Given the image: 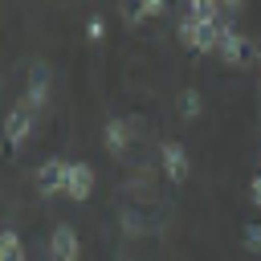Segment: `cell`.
Returning a JSON list of instances; mask_svg holds the SVG:
<instances>
[{
    "mask_svg": "<svg viewBox=\"0 0 261 261\" xmlns=\"http://www.w3.org/2000/svg\"><path fill=\"white\" fill-rule=\"evenodd\" d=\"M200 110H204V98L196 90H179V114L192 122V118H200Z\"/></svg>",
    "mask_w": 261,
    "mask_h": 261,
    "instance_id": "8fae6325",
    "label": "cell"
},
{
    "mask_svg": "<svg viewBox=\"0 0 261 261\" xmlns=\"http://www.w3.org/2000/svg\"><path fill=\"white\" fill-rule=\"evenodd\" d=\"M90 192H94V167L82 159L65 163V196L82 204V200H90Z\"/></svg>",
    "mask_w": 261,
    "mask_h": 261,
    "instance_id": "277c9868",
    "label": "cell"
},
{
    "mask_svg": "<svg viewBox=\"0 0 261 261\" xmlns=\"http://www.w3.org/2000/svg\"><path fill=\"white\" fill-rule=\"evenodd\" d=\"M49 102V65L45 61H37L33 69H29V90H24V106L29 110H41Z\"/></svg>",
    "mask_w": 261,
    "mask_h": 261,
    "instance_id": "8992f818",
    "label": "cell"
},
{
    "mask_svg": "<svg viewBox=\"0 0 261 261\" xmlns=\"http://www.w3.org/2000/svg\"><path fill=\"white\" fill-rule=\"evenodd\" d=\"M86 37H90V41H102V37H106V20H102V16H90V20H86Z\"/></svg>",
    "mask_w": 261,
    "mask_h": 261,
    "instance_id": "9a60e30c",
    "label": "cell"
},
{
    "mask_svg": "<svg viewBox=\"0 0 261 261\" xmlns=\"http://www.w3.org/2000/svg\"><path fill=\"white\" fill-rule=\"evenodd\" d=\"M106 151L110 155H126L130 151V122L126 118H110L106 122Z\"/></svg>",
    "mask_w": 261,
    "mask_h": 261,
    "instance_id": "ba28073f",
    "label": "cell"
},
{
    "mask_svg": "<svg viewBox=\"0 0 261 261\" xmlns=\"http://www.w3.org/2000/svg\"><path fill=\"white\" fill-rule=\"evenodd\" d=\"M37 192H41V196L65 192V163H61V159H45V163L37 167Z\"/></svg>",
    "mask_w": 261,
    "mask_h": 261,
    "instance_id": "52a82bcc",
    "label": "cell"
},
{
    "mask_svg": "<svg viewBox=\"0 0 261 261\" xmlns=\"http://www.w3.org/2000/svg\"><path fill=\"white\" fill-rule=\"evenodd\" d=\"M167 12V4L163 0H147V4H135V20H143V16H163Z\"/></svg>",
    "mask_w": 261,
    "mask_h": 261,
    "instance_id": "4fadbf2b",
    "label": "cell"
},
{
    "mask_svg": "<svg viewBox=\"0 0 261 261\" xmlns=\"http://www.w3.org/2000/svg\"><path fill=\"white\" fill-rule=\"evenodd\" d=\"M77 257H82V241L73 224H57L49 232V261H77Z\"/></svg>",
    "mask_w": 261,
    "mask_h": 261,
    "instance_id": "5b68a950",
    "label": "cell"
},
{
    "mask_svg": "<svg viewBox=\"0 0 261 261\" xmlns=\"http://www.w3.org/2000/svg\"><path fill=\"white\" fill-rule=\"evenodd\" d=\"M257 57H261V41H257Z\"/></svg>",
    "mask_w": 261,
    "mask_h": 261,
    "instance_id": "ac0fdd59",
    "label": "cell"
},
{
    "mask_svg": "<svg viewBox=\"0 0 261 261\" xmlns=\"http://www.w3.org/2000/svg\"><path fill=\"white\" fill-rule=\"evenodd\" d=\"M216 53H220L232 69H241V65H249V57L257 53V45H253V41H245L228 20H220V49H216Z\"/></svg>",
    "mask_w": 261,
    "mask_h": 261,
    "instance_id": "6da1fadb",
    "label": "cell"
},
{
    "mask_svg": "<svg viewBox=\"0 0 261 261\" xmlns=\"http://www.w3.org/2000/svg\"><path fill=\"white\" fill-rule=\"evenodd\" d=\"M249 200L261 208V171H257V175H253V184H249Z\"/></svg>",
    "mask_w": 261,
    "mask_h": 261,
    "instance_id": "e0dca14e",
    "label": "cell"
},
{
    "mask_svg": "<svg viewBox=\"0 0 261 261\" xmlns=\"http://www.w3.org/2000/svg\"><path fill=\"white\" fill-rule=\"evenodd\" d=\"M122 228H126L130 237H139V232H143V220H139L135 212H122Z\"/></svg>",
    "mask_w": 261,
    "mask_h": 261,
    "instance_id": "2e32d148",
    "label": "cell"
},
{
    "mask_svg": "<svg viewBox=\"0 0 261 261\" xmlns=\"http://www.w3.org/2000/svg\"><path fill=\"white\" fill-rule=\"evenodd\" d=\"M159 163H163V175H167L171 184H184L188 171H192V159H188L184 143H175V139H167V143L159 147Z\"/></svg>",
    "mask_w": 261,
    "mask_h": 261,
    "instance_id": "3957f363",
    "label": "cell"
},
{
    "mask_svg": "<svg viewBox=\"0 0 261 261\" xmlns=\"http://www.w3.org/2000/svg\"><path fill=\"white\" fill-rule=\"evenodd\" d=\"M33 122H37V110H29L24 102H16V106L8 110V118H4V143L16 151V147L33 135Z\"/></svg>",
    "mask_w": 261,
    "mask_h": 261,
    "instance_id": "7a4b0ae2",
    "label": "cell"
},
{
    "mask_svg": "<svg viewBox=\"0 0 261 261\" xmlns=\"http://www.w3.org/2000/svg\"><path fill=\"white\" fill-rule=\"evenodd\" d=\"M245 253H261V224H245Z\"/></svg>",
    "mask_w": 261,
    "mask_h": 261,
    "instance_id": "5bb4252c",
    "label": "cell"
},
{
    "mask_svg": "<svg viewBox=\"0 0 261 261\" xmlns=\"http://www.w3.org/2000/svg\"><path fill=\"white\" fill-rule=\"evenodd\" d=\"M220 49V20H196V53Z\"/></svg>",
    "mask_w": 261,
    "mask_h": 261,
    "instance_id": "9c48e42d",
    "label": "cell"
},
{
    "mask_svg": "<svg viewBox=\"0 0 261 261\" xmlns=\"http://www.w3.org/2000/svg\"><path fill=\"white\" fill-rule=\"evenodd\" d=\"M175 33H179V45L196 49V20H192V16H184V20L175 24Z\"/></svg>",
    "mask_w": 261,
    "mask_h": 261,
    "instance_id": "7c38bea8",
    "label": "cell"
},
{
    "mask_svg": "<svg viewBox=\"0 0 261 261\" xmlns=\"http://www.w3.org/2000/svg\"><path fill=\"white\" fill-rule=\"evenodd\" d=\"M0 261H24V241L12 228L0 232Z\"/></svg>",
    "mask_w": 261,
    "mask_h": 261,
    "instance_id": "30bf717a",
    "label": "cell"
}]
</instances>
